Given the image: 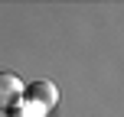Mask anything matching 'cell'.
<instances>
[{
  "label": "cell",
  "mask_w": 124,
  "mask_h": 117,
  "mask_svg": "<svg viewBox=\"0 0 124 117\" xmlns=\"http://www.w3.org/2000/svg\"><path fill=\"white\" fill-rule=\"evenodd\" d=\"M23 91H26V85L13 72H0V111L20 107V104H23Z\"/></svg>",
  "instance_id": "cell-1"
},
{
  "label": "cell",
  "mask_w": 124,
  "mask_h": 117,
  "mask_svg": "<svg viewBox=\"0 0 124 117\" xmlns=\"http://www.w3.org/2000/svg\"><path fill=\"white\" fill-rule=\"evenodd\" d=\"M23 101L33 104V107H39V111H49V107L59 104V91H56L52 81H33V85L23 91Z\"/></svg>",
  "instance_id": "cell-2"
}]
</instances>
